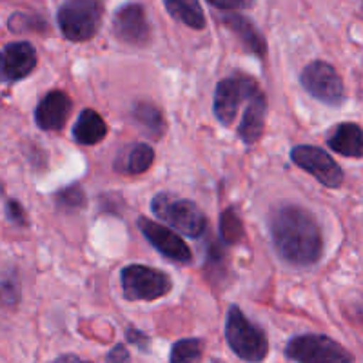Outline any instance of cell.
I'll return each instance as SVG.
<instances>
[{
    "label": "cell",
    "mask_w": 363,
    "mask_h": 363,
    "mask_svg": "<svg viewBox=\"0 0 363 363\" xmlns=\"http://www.w3.org/2000/svg\"><path fill=\"white\" fill-rule=\"evenodd\" d=\"M151 211L160 222L182 233L189 238H200L207 227V218L193 200L182 199L169 191H162L155 194L151 200Z\"/></svg>",
    "instance_id": "2"
},
{
    "label": "cell",
    "mask_w": 363,
    "mask_h": 363,
    "mask_svg": "<svg viewBox=\"0 0 363 363\" xmlns=\"http://www.w3.org/2000/svg\"><path fill=\"white\" fill-rule=\"evenodd\" d=\"M225 340L229 349L244 362H262L269 352L264 329L252 323L235 303L227 311Z\"/></svg>",
    "instance_id": "3"
},
{
    "label": "cell",
    "mask_w": 363,
    "mask_h": 363,
    "mask_svg": "<svg viewBox=\"0 0 363 363\" xmlns=\"http://www.w3.org/2000/svg\"><path fill=\"white\" fill-rule=\"evenodd\" d=\"M6 213H8V218L11 222L18 223V225H28V218H26V211L17 200H9L8 206H6Z\"/></svg>",
    "instance_id": "25"
},
{
    "label": "cell",
    "mask_w": 363,
    "mask_h": 363,
    "mask_svg": "<svg viewBox=\"0 0 363 363\" xmlns=\"http://www.w3.org/2000/svg\"><path fill=\"white\" fill-rule=\"evenodd\" d=\"M300 82L313 99L330 108H340L347 99L342 77L335 67L323 60H314L309 66L303 67Z\"/></svg>",
    "instance_id": "7"
},
{
    "label": "cell",
    "mask_w": 363,
    "mask_h": 363,
    "mask_svg": "<svg viewBox=\"0 0 363 363\" xmlns=\"http://www.w3.org/2000/svg\"><path fill=\"white\" fill-rule=\"evenodd\" d=\"M73 140L80 145H95L108 135V124L95 109H84L73 125Z\"/></svg>",
    "instance_id": "17"
},
{
    "label": "cell",
    "mask_w": 363,
    "mask_h": 363,
    "mask_svg": "<svg viewBox=\"0 0 363 363\" xmlns=\"http://www.w3.org/2000/svg\"><path fill=\"white\" fill-rule=\"evenodd\" d=\"M129 358L131 356H129L128 349L124 345H115L108 354V362H128Z\"/></svg>",
    "instance_id": "27"
},
{
    "label": "cell",
    "mask_w": 363,
    "mask_h": 363,
    "mask_svg": "<svg viewBox=\"0 0 363 363\" xmlns=\"http://www.w3.org/2000/svg\"><path fill=\"white\" fill-rule=\"evenodd\" d=\"M55 196H57L58 206L66 207V209H80L86 203V194L80 189V186L64 187Z\"/></svg>",
    "instance_id": "23"
},
{
    "label": "cell",
    "mask_w": 363,
    "mask_h": 363,
    "mask_svg": "<svg viewBox=\"0 0 363 363\" xmlns=\"http://www.w3.org/2000/svg\"><path fill=\"white\" fill-rule=\"evenodd\" d=\"M291 160L325 187L336 189L343 184V169L340 167L338 162L322 147L309 144L294 145L291 149Z\"/></svg>",
    "instance_id": "9"
},
{
    "label": "cell",
    "mask_w": 363,
    "mask_h": 363,
    "mask_svg": "<svg viewBox=\"0 0 363 363\" xmlns=\"http://www.w3.org/2000/svg\"><path fill=\"white\" fill-rule=\"evenodd\" d=\"M265 113H267L265 95L262 91H256L247 100V108L238 125V136L244 144L252 145L260 140L265 129Z\"/></svg>",
    "instance_id": "14"
},
{
    "label": "cell",
    "mask_w": 363,
    "mask_h": 363,
    "mask_svg": "<svg viewBox=\"0 0 363 363\" xmlns=\"http://www.w3.org/2000/svg\"><path fill=\"white\" fill-rule=\"evenodd\" d=\"M155 149L147 144H133L125 147L115 162V169L125 174H142L153 165Z\"/></svg>",
    "instance_id": "18"
},
{
    "label": "cell",
    "mask_w": 363,
    "mask_h": 363,
    "mask_svg": "<svg viewBox=\"0 0 363 363\" xmlns=\"http://www.w3.org/2000/svg\"><path fill=\"white\" fill-rule=\"evenodd\" d=\"M133 116L153 138H160L165 133V120L162 111L151 102H136L133 108Z\"/></svg>",
    "instance_id": "20"
},
{
    "label": "cell",
    "mask_w": 363,
    "mask_h": 363,
    "mask_svg": "<svg viewBox=\"0 0 363 363\" xmlns=\"http://www.w3.org/2000/svg\"><path fill=\"white\" fill-rule=\"evenodd\" d=\"M220 240L225 245H235L238 244L240 240L244 238V223L240 220L238 213L233 207L225 209L220 216Z\"/></svg>",
    "instance_id": "21"
},
{
    "label": "cell",
    "mask_w": 363,
    "mask_h": 363,
    "mask_svg": "<svg viewBox=\"0 0 363 363\" xmlns=\"http://www.w3.org/2000/svg\"><path fill=\"white\" fill-rule=\"evenodd\" d=\"M327 145L335 153L349 158H362L363 157V136L362 128L352 122H343L336 125L330 135L327 136Z\"/></svg>",
    "instance_id": "16"
},
{
    "label": "cell",
    "mask_w": 363,
    "mask_h": 363,
    "mask_svg": "<svg viewBox=\"0 0 363 363\" xmlns=\"http://www.w3.org/2000/svg\"><path fill=\"white\" fill-rule=\"evenodd\" d=\"M223 24L231 29L233 33L238 35L240 42L245 45L249 53L256 55L258 58H264L267 55V44H265L264 35L252 24L251 18L244 17L240 13H231V15L223 17Z\"/></svg>",
    "instance_id": "15"
},
{
    "label": "cell",
    "mask_w": 363,
    "mask_h": 363,
    "mask_svg": "<svg viewBox=\"0 0 363 363\" xmlns=\"http://www.w3.org/2000/svg\"><path fill=\"white\" fill-rule=\"evenodd\" d=\"M138 229H140V233L149 244L153 245L165 258H169V260L182 265L193 262V252H191L189 245L186 244V240L182 238L178 233H174V229H171V227L140 216L138 218Z\"/></svg>",
    "instance_id": "10"
},
{
    "label": "cell",
    "mask_w": 363,
    "mask_h": 363,
    "mask_svg": "<svg viewBox=\"0 0 363 363\" xmlns=\"http://www.w3.org/2000/svg\"><path fill=\"white\" fill-rule=\"evenodd\" d=\"M165 9L169 11V15L182 24H186L191 29L206 28V15L200 6V0H164Z\"/></svg>",
    "instance_id": "19"
},
{
    "label": "cell",
    "mask_w": 363,
    "mask_h": 363,
    "mask_svg": "<svg viewBox=\"0 0 363 363\" xmlns=\"http://www.w3.org/2000/svg\"><path fill=\"white\" fill-rule=\"evenodd\" d=\"M79 356L74 354H66V356H58L57 362H79Z\"/></svg>",
    "instance_id": "28"
},
{
    "label": "cell",
    "mask_w": 363,
    "mask_h": 363,
    "mask_svg": "<svg viewBox=\"0 0 363 363\" xmlns=\"http://www.w3.org/2000/svg\"><path fill=\"white\" fill-rule=\"evenodd\" d=\"M285 358L298 363H351L354 356L325 335H300L285 345Z\"/></svg>",
    "instance_id": "6"
},
{
    "label": "cell",
    "mask_w": 363,
    "mask_h": 363,
    "mask_svg": "<svg viewBox=\"0 0 363 363\" xmlns=\"http://www.w3.org/2000/svg\"><path fill=\"white\" fill-rule=\"evenodd\" d=\"M128 342L131 343V345H136L140 351H145L149 345V340L147 336L144 335V333H140V330H136V329H128Z\"/></svg>",
    "instance_id": "26"
},
{
    "label": "cell",
    "mask_w": 363,
    "mask_h": 363,
    "mask_svg": "<svg viewBox=\"0 0 363 363\" xmlns=\"http://www.w3.org/2000/svg\"><path fill=\"white\" fill-rule=\"evenodd\" d=\"M203 354V342L199 338H184L178 340L171 347L169 359L173 363L180 362H199Z\"/></svg>",
    "instance_id": "22"
},
{
    "label": "cell",
    "mask_w": 363,
    "mask_h": 363,
    "mask_svg": "<svg viewBox=\"0 0 363 363\" xmlns=\"http://www.w3.org/2000/svg\"><path fill=\"white\" fill-rule=\"evenodd\" d=\"M104 18L102 0H64L58 8V29L71 42H87L99 33Z\"/></svg>",
    "instance_id": "4"
},
{
    "label": "cell",
    "mask_w": 363,
    "mask_h": 363,
    "mask_svg": "<svg viewBox=\"0 0 363 363\" xmlns=\"http://www.w3.org/2000/svg\"><path fill=\"white\" fill-rule=\"evenodd\" d=\"M4 77L8 82H17L26 79L37 66V50L29 42H11L6 45L4 53Z\"/></svg>",
    "instance_id": "13"
},
{
    "label": "cell",
    "mask_w": 363,
    "mask_h": 363,
    "mask_svg": "<svg viewBox=\"0 0 363 363\" xmlns=\"http://www.w3.org/2000/svg\"><path fill=\"white\" fill-rule=\"evenodd\" d=\"M269 231L274 251L287 264L309 267L322 258V227L303 207L296 203L278 207L269 220Z\"/></svg>",
    "instance_id": "1"
},
{
    "label": "cell",
    "mask_w": 363,
    "mask_h": 363,
    "mask_svg": "<svg viewBox=\"0 0 363 363\" xmlns=\"http://www.w3.org/2000/svg\"><path fill=\"white\" fill-rule=\"evenodd\" d=\"M113 33L118 40L129 45H145L151 40V26L144 6L129 2L113 17Z\"/></svg>",
    "instance_id": "11"
},
{
    "label": "cell",
    "mask_w": 363,
    "mask_h": 363,
    "mask_svg": "<svg viewBox=\"0 0 363 363\" xmlns=\"http://www.w3.org/2000/svg\"><path fill=\"white\" fill-rule=\"evenodd\" d=\"M256 91H260V86L251 77L245 74H235L227 77L216 84L215 100H213V111L216 120L222 125H231L235 122L242 102H247Z\"/></svg>",
    "instance_id": "8"
},
{
    "label": "cell",
    "mask_w": 363,
    "mask_h": 363,
    "mask_svg": "<svg viewBox=\"0 0 363 363\" xmlns=\"http://www.w3.org/2000/svg\"><path fill=\"white\" fill-rule=\"evenodd\" d=\"M213 8L222 9V11H242V9H251L255 6V0H207Z\"/></svg>",
    "instance_id": "24"
},
{
    "label": "cell",
    "mask_w": 363,
    "mask_h": 363,
    "mask_svg": "<svg viewBox=\"0 0 363 363\" xmlns=\"http://www.w3.org/2000/svg\"><path fill=\"white\" fill-rule=\"evenodd\" d=\"M73 100L64 91H50L35 109V122L42 131H60L69 120Z\"/></svg>",
    "instance_id": "12"
},
{
    "label": "cell",
    "mask_w": 363,
    "mask_h": 363,
    "mask_svg": "<svg viewBox=\"0 0 363 363\" xmlns=\"http://www.w3.org/2000/svg\"><path fill=\"white\" fill-rule=\"evenodd\" d=\"M120 281L125 300L129 301H153L169 294L173 289V281L167 272L140 264L125 265L120 272Z\"/></svg>",
    "instance_id": "5"
},
{
    "label": "cell",
    "mask_w": 363,
    "mask_h": 363,
    "mask_svg": "<svg viewBox=\"0 0 363 363\" xmlns=\"http://www.w3.org/2000/svg\"><path fill=\"white\" fill-rule=\"evenodd\" d=\"M2 80H6L4 77V57H2V53H0V82Z\"/></svg>",
    "instance_id": "29"
}]
</instances>
